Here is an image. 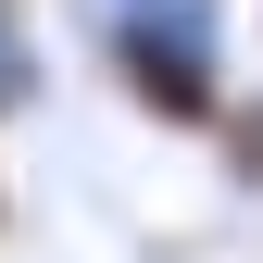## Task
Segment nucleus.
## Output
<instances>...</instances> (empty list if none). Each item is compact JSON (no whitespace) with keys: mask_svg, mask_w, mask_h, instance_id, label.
Instances as JSON below:
<instances>
[{"mask_svg":"<svg viewBox=\"0 0 263 263\" xmlns=\"http://www.w3.org/2000/svg\"><path fill=\"white\" fill-rule=\"evenodd\" d=\"M0 25H13V0H0ZM0 88H25V50H0Z\"/></svg>","mask_w":263,"mask_h":263,"instance_id":"3","label":"nucleus"},{"mask_svg":"<svg viewBox=\"0 0 263 263\" xmlns=\"http://www.w3.org/2000/svg\"><path fill=\"white\" fill-rule=\"evenodd\" d=\"M113 76L163 125H213V0H113Z\"/></svg>","mask_w":263,"mask_h":263,"instance_id":"1","label":"nucleus"},{"mask_svg":"<svg viewBox=\"0 0 263 263\" xmlns=\"http://www.w3.org/2000/svg\"><path fill=\"white\" fill-rule=\"evenodd\" d=\"M226 163L263 188V101H238V113H226Z\"/></svg>","mask_w":263,"mask_h":263,"instance_id":"2","label":"nucleus"}]
</instances>
